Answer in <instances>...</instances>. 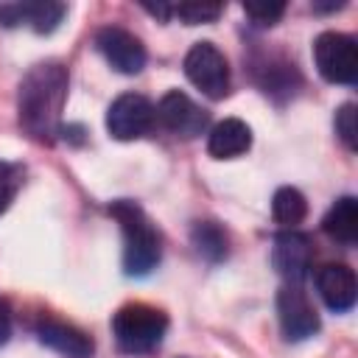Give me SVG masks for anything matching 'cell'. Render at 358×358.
I'll return each mask as SVG.
<instances>
[{"label": "cell", "instance_id": "cell-5", "mask_svg": "<svg viewBox=\"0 0 358 358\" xmlns=\"http://www.w3.org/2000/svg\"><path fill=\"white\" fill-rule=\"evenodd\" d=\"M187 81L207 98L221 101L229 92V62L213 42H196L185 56Z\"/></svg>", "mask_w": 358, "mask_h": 358}, {"label": "cell", "instance_id": "cell-8", "mask_svg": "<svg viewBox=\"0 0 358 358\" xmlns=\"http://www.w3.org/2000/svg\"><path fill=\"white\" fill-rule=\"evenodd\" d=\"M95 48L106 59V64L112 70L123 73V76H137L145 67V59H148L143 42L120 25H103L95 34Z\"/></svg>", "mask_w": 358, "mask_h": 358}, {"label": "cell", "instance_id": "cell-20", "mask_svg": "<svg viewBox=\"0 0 358 358\" xmlns=\"http://www.w3.org/2000/svg\"><path fill=\"white\" fill-rule=\"evenodd\" d=\"M243 11H246V17H249L255 25L266 28V25H274V22H280V17L285 14V3H280V0L243 3Z\"/></svg>", "mask_w": 358, "mask_h": 358}, {"label": "cell", "instance_id": "cell-18", "mask_svg": "<svg viewBox=\"0 0 358 358\" xmlns=\"http://www.w3.org/2000/svg\"><path fill=\"white\" fill-rule=\"evenodd\" d=\"M224 6L221 3H196V0H187V3H179L173 6V17H179L185 25H201V22H215L221 17Z\"/></svg>", "mask_w": 358, "mask_h": 358}, {"label": "cell", "instance_id": "cell-11", "mask_svg": "<svg viewBox=\"0 0 358 358\" xmlns=\"http://www.w3.org/2000/svg\"><path fill=\"white\" fill-rule=\"evenodd\" d=\"M316 291L333 313H347L358 299L355 271L347 263H324L316 271Z\"/></svg>", "mask_w": 358, "mask_h": 358}, {"label": "cell", "instance_id": "cell-3", "mask_svg": "<svg viewBox=\"0 0 358 358\" xmlns=\"http://www.w3.org/2000/svg\"><path fill=\"white\" fill-rule=\"evenodd\" d=\"M165 333H168L165 310L148 302H126L112 316V336L117 341V350L126 355H145L157 350Z\"/></svg>", "mask_w": 358, "mask_h": 358}, {"label": "cell", "instance_id": "cell-9", "mask_svg": "<svg viewBox=\"0 0 358 358\" xmlns=\"http://www.w3.org/2000/svg\"><path fill=\"white\" fill-rule=\"evenodd\" d=\"M154 115L159 117V123H162L171 134L185 137V140L199 137V134L207 129V123H210L207 109H201L193 98H187V95H185V92H179V90L165 92V95H162V101L157 103Z\"/></svg>", "mask_w": 358, "mask_h": 358}, {"label": "cell", "instance_id": "cell-1", "mask_svg": "<svg viewBox=\"0 0 358 358\" xmlns=\"http://www.w3.org/2000/svg\"><path fill=\"white\" fill-rule=\"evenodd\" d=\"M67 87V67L59 62H39L22 76L17 92V117L20 129L34 143H53L62 131Z\"/></svg>", "mask_w": 358, "mask_h": 358}, {"label": "cell", "instance_id": "cell-10", "mask_svg": "<svg viewBox=\"0 0 358 358\" xmlns=\"http://www.w3.org/2000/svg\"><path fill=\"white\" fill-rule=\"evenodd\" d=\"M313 263V243L305 232L296 229H285L274 238L271 246V266L274 271L288 282V285H299L308 277V268Z\"/></svg>", "mask_w": 358, "mask_h": 358}, {"label": "cell", "instance_id": "cell-24", "mask_svg": "<svg viewBox=\"0 0 358 358\" xmlns=\"http://www.w3.org/2000/svg\"><path fill=\"white\" fill-rule=\"evenodd\" d=\"M344 8V0H336V3H313V11H338Z\"/></svg>", "mask_w": 358, "mask_h": 358}, {"label": "cell", "instance_id": "cell-2", "mask_svg": "<svg viewBox=\"0 0 358 358\" xmlns=\"http://www.w3.org/2000/svg\"><path fill=\"white\" fill-rule=\"evenodd\" d=\"M109 215L123 232V271L129 277L151 274L162 257V238L145 210L131 199H117L109 204Z\"/></svg>", "mask_w": 358, "mask_h": 358}, {"label": "cell", "instance_id": "cell-7", "mask_svg": "<svg viewBox=\"0 0 358 358\" xmlns=\"http://www.w3.org/2000/svg\"><path fill=\"white\" fill-rule=\"evenodd\" d=\"M277 319L285 341H305L322 324L310 296L299 285H288V282L277 291Z\"/></svg>", "mask_w": 358, "mask_h": 358}, {"label": "cell", "instance_id": "cell-12", "mask_svg": "<svg viewBox=\"0 0 358 358\" xmlns=\"http://www.w3.org/2000/svg\"><path fill=\"white\" fill-rule=\"evenodd\" d=\"M36 336L45 347H50L53 352H59L64 358H92V352H95L92 338L84 330H78L76 324L62 322V319H42L36 324Z\"/></svg>", "mask_w": 358, "mask_h": 358}, {"label": "cell", "instance_id": "cell-19", "mask_svg": "<svg viewBox=\"0 0 358 358\" xmlns=\"http://www.w3.org/2000/svg\"><path fill=\"white\" fill-rule=\"evenodd\" d=\"M333 123H336L338 140H341L350 151H355V148H358V112H355V103H341Z\"/></svg>", "mask_w": 358, "mask_h": 358}, {"label": "cell", "instance_id": "cell-17", "mask_svg": "<svg viewBox=\"0 0 358 358\" xmlns=\"http://www.w3.org/2000/svg\"><path fill=\"white\" fill-rule=\"evenodd\" d=\"M271 215H274L277 224H282V227H288V229H294L299 221H305V215H308V201H305L302 190H296V187H291V185L277 187V193H274V199H271Z\"/></svg>", "mask_w": 358, "mask_h": 358}, {"label": "cell", "instance_id": "cell-22", "mask_svg": "<svg viewBox=\"0 0 358 358\" xmlns=\"http://www.w3.org/2000/svg\"><path fill=\"white\" fill-rule=\"evenodd\" d=\"M11 336V308L6 299H0V344H6Z\"/></svg>", "mask_w": 358, "mask_h": 358}, {"label": "cell", "instance_id": "cell-6", "mask_svg": "<svg viewBox=\"0 0 358 358\" xmlns=\"http://www.w3.org/2000/svg\"><path fill=\"white\" fill-rule=\"evenodd\" d=\"M154 106L145 95L140 92H123L112 101V106L106 109V131L115 140H137L143 137L151 126H154Z\"/></svg>", "mask_w": 358, "mask_h": 358}, {"label": "cell", "instance_id": "cell-4", "mask_svg": "<svg viewBox=\"0 0 358 358\" xmlns=\"http://www.w3.org/2000/svg\"><path fill=\"white\" fill-rule=\"evenodd\" d=\"M313 62L319 76L330 84H355L358 78V48L350 34L322 31L313 39Z\"/></svg>", "mask_w": 358, "mask_h": 358}, {"label": "cell", "instance_id": "cell-23", "mask_svg": "<svg viewBox=\"0 0 358 358\" xmlns=\"http://www.w3.org/2000/svg\"><path fill=\"white\" fill-rule=\"evenodd\" d=\"M143 8H145L148 14H154L159 22H168V20L173 17V6H171V3H157V6H154V3H143Z\"/></svg>", "mask_w": 358, "mask_h": 358}, {"label": "cell", "instance_id": "cell-16", "mask_svg": "<svg viewBox=\"0 0 358 358\" xmlns=\"http://www.w3.org/2000/svg\"><path fill=\"white\" fill-rule=\"evenodd\" d=\"M190 241L207 263H221L229 252V235L215 221H196L190 229Z\"/></svg>", "mask_w": 358, "mask_h": 358}, {"label": "cell", "instance_id": "cell-14", "mask_svg": "<svg viewBox=\"0 0 358 358\" xmlns=\"http://www.w3.org/2000/svg\"><path fill=\"white\" fill-rule=\"evenodd\" d=\"M252 148V129L238 117H224L207 137V151L215 159H235Z\"/></svg>", "mask_w": 358, "mask_h": 358}, {"label": "cell", "instance_id": "cell-21", "mask_svg": "<svg viewBox=\"0 0 358 358\" xmlns=\"http://www.w3.org/2000/svg\"><path fill=\"white\" fill-rule=\"evenodd\" d=\"M17 187H20V168L0 162V213L8 210V204L17 196Z\"/></svg>", "mask_w": 358, "mask_h": 358}, {"label": "cell", "instance_id": "cell-15", "mask_svg": "<svg viewBox=\"0 0 358 358\" xmlns=\"http://www.w3.org/2000/svg\"><path fill=\"white\" fill-rule=\"evenodd\" d=\"M322 229L344 243V246H352L358 241V199L355 196H341L333 201V207L327 210V215L322 218Z\"/></svg>", "mask_w": 358, "mask_h": 358}, {"label": "cell", "instance_id": "cell-13", "mask_svg": "<svg viewBox=\"0 0 358 358\" xmlns=\"http://www.w3.org/2000/svg\"><path fill=\"white\" fill-rule=\"evenodd\" d=\"M67 14L64 3H53V0H36V3H6L0 6V22L3 25H31L36 34H50L62 17Z\"/></svg>", "mask_w": 358, "mask_h": 358}]
</instances>
